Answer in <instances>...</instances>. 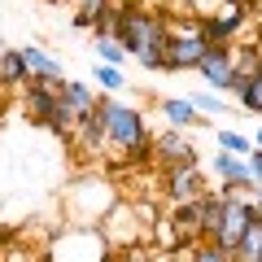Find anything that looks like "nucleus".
<instances>
[{
  "label": "nucleus",
  "instance_id": "f257e3e1",
  "mask_svg": "<svg viewBox=\"0 0 262 262\" xmlns=\"http://www.w3.org/2000/svg\"><path fill=\"white\" fill-rule=\"evenodd\" d=\"M114 35L127 48V57H136L144 70H166V39H170L166 18L127 5V9L114 13Z\"/></svg>",
  "mask_w": 262,
  "mask_h": 262
},
{
  "label": "nucleus",
  "instance_id": "f03ea898",
  "mask_svg": "<svg viewBox=\"0 0 262 262\" xmlns=\"http://www.w3.org/2000/svg\"><path fill=\"white\" fill-rule=\"evenodd\" d=\"M101 118H105V144L122 158H149L153 153V136L144 127V114L136 105H122V101H110L105 96L101 105Z\"/></svg>",
  "mask_w": 262,
  "mask_h": 262
},
{
  "label": "nucleus",
  "instance_id": "7ed1b4c3",
  "mask_svg": "<svg viewBox=\"0 0 262 262\" xmlns=\"http://www.w3.org/2000/svg\"><path fill=\"white\" fill-rule=\"evenodd\" d=\"M48 262H114V245L101 223H66L48 241Z\"/></svg>",
  "mask_w": 262,
  "mask_h": 262
},
{
  "label": "nucleus",
  "instance_id": "20e7f679",
  "mask_svg": "<svg viewBox=\"0 0 262 262\" xmlns=\"http://www.w3.org/2000/svg\"><path fill=\"white\" fill-rule=\"evenodd\" d=\"M114 201H118V192L110 179H79L66 192V214H70V223H101L114 210Z\"/></svg>",
  "mask_w": 262,
  "mask_h": 262
},
{
  "label": "nucleus",
  "instance_id": "39448f33",
  "mask_svg": "<svg viewBox=\"0 0 262 262\" xmlns=\"http://www.w3.org/2000/svg\"><path fill=\"white\" fill-rule=\"evenodd\" d=\"M170 39H166V70H196L201 57L210 53V39L201 31V22H166Z\"/></svg>",
  "mask_w": 262,
  "mask_h": 262
},
{
  "label": "nucleus",
  "instance_id": "423d86ee",
  "mask_svg": "<svg viewBox=\"0 0 262 262\" xmlns=\"http://www.w3.org/2000/svg\"><path fill=\"white\" fill-rule=\"evenodd\" d=\"M258 219V206H253L249 196L241 188H223V214H219V227L210 241H219L223 249H236V241L245 236V227Z\"/></svg>",
  "mask_w": 262,
  "mask_h": 262
},
{
  "label": "nucleus",
  "instance_id": "0eeeda50",
  "mask_svg": "<svg viewBox=\"0 0 262 262\" xmlns=\"http://www.w3.org/2000/svg\"><path fill=\"white\" fill-rule=\"evenodd\" d=\"M196 75L206 79L210 92H236L241 88V75H236V53L232 44H210V53L201 57Z\"/></svg>",
  "mask_w": 262,
  "mask_h": 262
},
{
  "label": "nucleus",
  "instance_id": "6e6552de",
  "mask_svg": "<svg viewBox=\"0 0 262 262\" xmlns=\"http://www.w3.org/2000/svg\"><path fill=\"white\" fill-rule=\"evenodd\" d=\"M206 192V175L196 162H184V166H170L166 170V201L170 206H188Z\"/></svg>",
  "mask_w": 262,
  "mask_h": 262
},
{
  "label": "nucleus",
  "instance_id": "1a4fd4ad",
  "mask_svg": "<svg viewBox=\"0 0 262 262\" xmlns=\"http://www.w3.org/2000/svg\"><path fill=\"white\" fill-rule=\"evenodd\" d=\"M153 158H158L162 170H170V166H184V162H196V153H192V144L184 140L179 127H166V131L153 136Z\"/></svg>",
  "mask_w": 262,
  "mask_h": 262
},
{
  "label": "nucleus",
  "instance_id": "9d476101",
  "mask_svg": "<svg viewBox=\"0 0 262 262\" xmlns=\"http://www.w3.org/2000/svg\"><path fill=\"white\" fill-rule=\"evenodd\" d=\"M219 9H223V13H206V18H201V31H206L210 44H227V39H232L236 31L245 27V13H249L241 0H232V5H219Z\"/></svg>",
  "mask_w": 262,
  "mask_h": 262
},
{
  "label": "nucleus",
  "instance_id": "9b49d317",
  "mask_svg": "<svg viewBox=\"0 0 262 262\" xmlns=\"http://www.w3.org/2000/svg\"><path fill=\"white\" fill-rule=\"evenodd\" d=\"M210 170L223 179V188H241V192H253V188H258V184H253V166H249V158H236V153H227V149L214 153Z\"/></svg>",
  "mask_w": 262,
  "mask_h": 262
},
{
  "label": "nucleus",
  "instance_id": "f8f14e48",
  "mask_svg": "<svg viewBox=\"0 0 262 262\" xmlns=\"http://www.w3.org/2000/svg\"><path fill=\"white\" fill-rule=\"evenodd\" d=\"M22 110L44 127L48 114L57 110V88L53 83H39V79H27V83H22Z\"/></svg>",
  "mask_w": 262,
  "mask_h": 262
},
{
  "label": "nucleus",
  "instance_id": "ddd939ff",
  "mask_svg": "<svg viewBox=\"0 0 262 262\" xmlns=\"http://www.w3.org/2000/svg\"><path fill=\"white\" fill-rule=\"evenodd\" d=\"M22 61H27L31 79H39V83H53V88H61V83H66V70H61V61H57V57H48L44 48L27 44V48H22Z\"/></svg>",
  "mask_w": 262,
  "mask_h": 262
},
{
  "label": "nucleus",
  "instance_id": "4468645a",
  "mask_svg": "<svg viewBox=\"0 0 262 262\" xmlns=\"http://www.w3.org/2000/svg\"><path fill=\"white\" fill-rule=\"evenodd\" d=\"M57 96H61V105H70V110H75L79 118H88V114H96V105H101V96H96L92 88L83 83V79H66V83L57 88Z\"/></svg>",
  "mask_w": 262,
  "mask_h": 262
},
{
  "label": "nucleus",
  "instance_id": "2eb2a0df",
  "mask_svg": "<svg viewBox=\"0 0 262 262\" xmlns=\"http://www.w3.org/2000/svg\"><path fill=\"white\" fill-rule=\"evenodd\" d=\"M162 118H166V127H196V122H206L201 118V110L192 105V96H166L162 101Z\"/></svg>",
  "mask_w": 262,
  "mask_h": 262
},
{
  "label": "nucleus",
  "instance_id": "dca6fc26",
  "mask_svg": "<svg viewBox=\"0 0 262 262\" xmlns=\"http://www.w3.org/2000/svg\"><path fill=\"white\" fill-rule=\"evenodd\" d=\"M75 144H79V153H88V158L105 149V118H101V110H96V114H88V118L79 122Z\"/></svg>",
  "mask_w": 262,
  "mask_h": 262
},
{
  "label": "nucleus",
  "instance_id": "f3484780",
  "mask_svg": "<svg viewBox=\"0 0 262 262\" xmlns=\"http://www.w3.org/2000/svg\"><path fill=\"white\" fill-rule=\"evenodd\" d=\"M31 79L27 61H22V48H5L0 53V88H22Z\"/></svg>",
  "mask_w": 262,
  "mask_h": 262
},
{
  "label": "nucleus",
  "instance_id": "a211bd4d",
  "mask_svg": "<svg viewBox=\"0 0 262 262\" xmlns=\"http://www.w3.org/2000/svg\"><path fill=\"white\" fill-rule=\"evenodd\" d=\"M232 258H236V262H258V258H262V214L253 219L249 227H245V236L236 241Z\"/></svg>",
  "mask_w": 262,
  "mask_h": 262
},
{
  "label": "nucleus",
  "instance_id": "6ab92c4d",
  "mask_svg": "<svg viewBox=\"0 0 262 262\" xmlns=\"http://www.w3.org/2000/svg\"><path fill=\"white\" fill-rule=\"evenodd\" d=\"M188 262H236V258L219 241H192L188 245Z\"/></svg>",
  "mask_w": 262,
  "mask_h": 262
},
{
  "label": "nucleus",
  "instance_id": "aec40b11",
  "mask_svg": "<svg viewBox=\"0 0 262 262\" xmlns=\"http://www.w3.org/2000/svg\"><path fill=\"white\" fill-rule=\"evenodd\" d=\"M236 101H241V105H245L249 114H262V61H258V70H253V75H249V79L241 83Z\"/></svg>",
  "mask_w": 262,
  "mask_h": 262
},
{
  "label": "nucleus",
  "instance_id": "412c9836",
  "mask_svg": "<svg viewBox=\"0 0 262 262\" xmlns=\"http://www.w3.org/2000/svg\"><path fill=\"white\" fill-rule=\"evenodd\" d=\"M92 44H96V57H101V61H110V66H122V61H127V48L118 44V35H96Z\"/></svg>",
  "mask_w": 262,
  "mask_h": 262
},
{
  "label": "nucleus",
  "instance_id": "4be33fe9",
  "mask_svg": "<svg viewBox=\"0 0 262 262\" xmlns=\"http://www.w3.org/2000/svg\"><path fill=\"white\" fill-rule=\"evenodd\" d=\"M219 149L236 153V158H249V153H253V140H249V136H241V131H232V127H223V131H219Z\"/></svg>",
  "mask_w": 262,
  "mask_h": 262
},
{
  "label": "nucleus",
  "instance_id": "5701e85b",
  "mask_svg": "<svg viewBox=\"0 0 262 262\" xmlns=\"http://www.w3.org/2000/svg\"><path fill=\"white\" fill-rule=\"evenodd\" d=\"M96 83H101L105 92H122V88H127V79H122V66L101 61V66H96Z\"/></svg>",
  "mask_w": 262,
  "mask_h": 262
},
{
  "label": "nucleus",
  "instance_id": "b1692460",
  "mask_svg": "<svg viewBox=\"0 0 262 262\" xmlns=\"http://www.w3.org/2000/svg\"><path fill=\"white\" fill-rule=\"evenodd\" d=\"M192 105L201 110V118H206V114H223V110H227L223 92H210V88H206V92H196V96H192Z\"/></svg>",
  "mask_w": 262,
  "mask_h": 262
},
{
  "label": "nucleus",
  "instance_id": "393cba45",
  "mask_svg": "<svg viewBox=\"0 0 262 262\" xmlns=\"http://www.w3.org/2000/svg\"><path fill=\"white\" fill-rule=\"evenodd\" d=\"M75 5H79V9H83V13H92V18H96V13H101V9H110L114 0H75Z\"/></svg>",
  "mask_w": 262,
  "mask_h": 262
},
{
  "label": "nucleus",
  "instance_id": "a878e982",
  "mask_svg": "<svg viewBox=\"0 0 262 262\" xmlns=\"http://www.w3.org/2000/svg\"><path fill=\"white\" fill-rule=\"evenodd\" d=\"M249 166H253V184H262V149L249 153Z\"/></svg>",
  "mask_w": 262,
  "mask_h": 262
},
{
  "label": "nucleus",
  "instance_id": "bb28decb",
  "mask_svg": "<svg viewBox=\"0 0 262 262\" xmlns=\"http://www.w3.org/2000/svg\"><path fill=\"white\" fill-rule=\"evenodd\" d=\"M75 27H79V31H88V27H92V13L79 9V13H75Z\"/></svg>",
  "mask_w": 262,
  "mask_h": 262
},
{
  "label": "nucleus",
  "instance_id": "cd10ccee",
  "mask_svg": "<svg viewBox=\"0 0 262 262\" xmlns=\"http://www.w3.org/2000/svg\"><path fill=\"white\" fill-rule=\"evenodd\" d=\"M249 201H253V206H258V214H262V184L253 188V196H249Z\"/></svg>",
  "mask_w": 262,
  "mask_h": 262
},
{
  "label": "nucleus",
  "instance_id": "c85d7f7f",
  "mask_svg": "<svg viewBox=\"0 0 262 262\" xmlns=\"http://www.w3.org/2000/svg\"><path fill=\"white\" fill-rule=\"evenodd\" d=\"M253 149H262V127H258V136H253Z\"/></svg>",
  "mask_w": 262,
  "mask_h": 262
},
{
  "label": "nucleus",
  "instance_id": "c756f323",
  "mask_svg": "<svg viewBox=\"0 0 262 262\" xmlns=\"http://www.w3.org/2000/svg\"><path fill=\"white\" fill-rule=\"evenodd\" d=\"M0 53H5V35H0Z\"/></svg>",
  "mask_w": 262,
  "mask_h": 262
},
{
  "label": "nucleus",
  "instance_id": "7c9ffc66",
  "mask_svg": "<svg viewBox=\"0 0 262 262\" xmlns=\"http://www.w3.org/2000/svg\"><path fill=\"white\" fill-rule=\"evenodd\" d=\"M48 5H61V0H48Z\"/></svg>",
  "mask_w": 262,
  "mask_h": 262
},
{
  "label": "nucleus",
  "instance_id": "2f4dec72",
  "mask_svg": "<svg viewBox=\"0 0 262 262\" xmlns=\"http://www.w3.org/2000/svg\"><path fill=\"white\" fill-rule=\"evenodd\" d=\"M258 262H262V258H258Z\"/></svg>",
  "mask_w": 262,
  "mask_h": 262
}]
</instances>
